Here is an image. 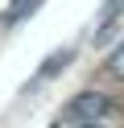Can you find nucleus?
Returning <instances> with one entry per match:
<instances>
[{
	"mask_svg": "<svg viewBox=\"0 0 124 128\" xmlns=\"http://www.w3.org/2000/svg\"><path fill=\"white\" fill-rule=\"evenodd\" d=\"M107 112H112V99H107L103 91H83V95H74V99L66 103V116H70L74 124H95Z\"/></svg>",
	"mask_w": 124,
	"mask_h": 128,
	"instance_id": "nucleus-1",
	"label": "nucleus"
},
{
	"mask_svg": "<svg viewBox=\"0 0 124 128\" xmlns=\"http://www.w3.org/2000/svg\"><path fill=\"white\" fill-rule=\"evenodd\" d=\"M70 62H74V50H70V46H66V50H54V54L37 66V74H33V78H37V83H46V78H54L58 70H66Z\"/></svg>",
	"mask_w": 124,
	"mask_h": 128,
	"instance_id": "nucleus-2",
	"label": "nucleus"
},
{
	"mask_svg": "<svg viewBox=\"0 0 124 128\" xmlns=\"http://www.w3.org/2000/svg\"><path fill=\"white\" fill-rule=\"evenodd\" d=\"M120 12H124V0H107L103 8H99V25H95V42H103V37L112 33V25L120 21Z\"/></svg>",
	"mask_w": 124,
	"mask_h": 128,
	"instance_id": "nucleus-3",
	"label": "nucleus"
},
{
	"mask_svg": "<svg viewBox=\"0 0 124 128\" xmlns=\"http://www.w3.org/2000/svg\"><path fill=\"white\" fill-rule=\"evenodd\" d=\"M37 4H41V0H8V8H4V25H17V21L33 17V12H37Z\"/></svg>",
	"mask_w": 124,
	"mask_h": 128,
	"instance_id": "nucleus-4",
	"label": "nucleus"
},
{
	"mask_svg": "<svg viewBox=\"0 0 124 128\" xmlns=\"http://www.w3.org/2000/svg\"><path fill=\"white\" fill-rule=\"evenodd\" d=\"M107 74H116V78H124V42L112 50V58H107Z\"/></svg>",
	"mask_w": 124,
	"mask_h": 128,
	"instance_id": "nucleus-5",
	"label": "nucleus"
},
{
	"mask_svg": "<svg viewBox=\"0 0 124 128\" xmlns=\"http://www.w3.org/2000/svg\"><path fill=\"white\" fill-rule=\"evenodd\" d=\"M74 128H107L103 120H95V124H74Z\"/></svg>",
	"mask_w": 124,
	"mask_h": 128,
	"instance_id": "nucleus-6",
	"label": "nucleus"
}]
</instances>
